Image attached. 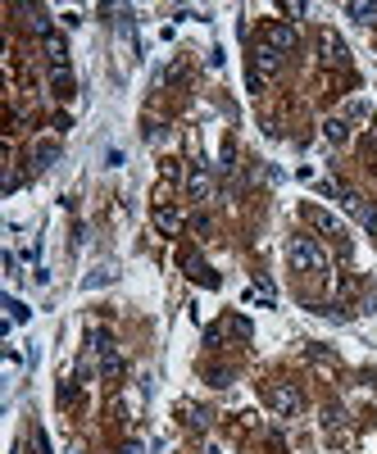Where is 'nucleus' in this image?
Instances as JSON below:
<instances>
[{
	"label": "nucleus",
	"mask_w": 377,
	"mask_h": 454,
	"mask_svg": "<svg viewBox=\"0 0 377 454\" xmlns=\"http://www.w3.org/2000/svg\"><path fill=\"white\" fill-rule=\"evenodd\" d=\"M68 454H82V450H68Z\"/></svg>",
	"instance_id": "obj_22"
},
{
	"label": "nucleus",
	"mask_w": 377,
	"mask_h": 454,
	"mask_svg": "<svg viewBox=\"0 0 377 454\" xmlns=\"http://www.w3.org/2000/svg\"><path fill=\"white\" fill-rule=\"evenodd\" d=\"M205 377H209V386H232V373L227 368H209Z\"/></svg>",
	"instance_id": "obj_17"
},
{
	"label": "nucleus",
	"mask_w": 377,
	"mask_h": 454,
	"mask_svg": "<svg viewBox=\"0 0 377 454\" xmlns=\"http://www.w3.org/2000/svg\"><path fill=\"white\" fill-rule=\"evenodd\" d=\"M287 259H291V268L296 273H327V255H323V246L313 237H291L287 241Z\"/></svg>",
	"instance_id": "obj_1"
},
{
	"label": "nucleus",
	"mask_w": 377,
	"mask_h": 454,
	"mask_svg": "<svg viewBox=\"0 0 377 454\" xmlns=\"http://www.w3.org/2000/svg\"><path fill=\"white\" fill-rule=\"evenodd\" d=\"M209 191H214V182H209V173L195 164L191 173H186V195H191V200H209Z\"/></svg>",
	"instance_id": "obj_9"
},
{
	"label": "nucleus",
	"mask_w": 377,
	"mask_h": 454,
	"mask_svg": "<svg viewBox=\"0 0 377 454\" xmlns=\"http://www.w3.org/2000/svg\"><path fill=\"white\" fill-rule=\"evenodd\" d=\"M41 46H46V59H50V68H68V46H64V37H59V32H46Z\"/></svg>",
	"instance_id": "obj_7"
},
{
	"label": "nucleus",
	"mask_w": 377,
	"mask_h": 454,
	"mask_svg": "<svg viewBox=\"0 0 377 454\" xmlns=\"http://www.w3.org/2000/svg\"><path fill=\"white\" fill-rule=\"evenodd\" d=\"M32 454H46V432H41V427L32 432Z\"/></svg>",
	"instance_id": "obj_20"
},
{
	"label": "nucleus",
	"mask_w": 377,
	"mask_h": 454,
	"mask_svg": "<svg viewBox=\"0 0 377 454\" xmlns=\"http://www.w3.org/2000/svg\"><path fill=\"white\" fill-rule=\"evenodd\" d=\"M182 268H186V277H191V282H200V286H209V291H218V286H223V277H218V273L200 259V250H182Z\"/></svg>",
	"instance_id": "obj_3"
},
{
	"label": "nucleus",
	"mask_w": 377,
	"mask_h": 454,
	"mask_svg": "<svg viewBox=\"0 0 377 454\" xmlns=\"http://www.w3.org/2000/svg\"><path fill=\"white\" fill-rule=\"evenodd\" d=\"M318 46H323V59H327V64H336V68L350 64V55H345V41H341L336 32H323V41H318Z\"/></svg>",
	"instance_id": "obj_8"
},
{
	"label": "nucleus",
	"mask_w": 377,
	"mask_h": 454,
	"mask_svg": "<svg viewBox=\"0 0 377 454\" xmlns=\"http://www.w3.org/2000/svg\"><path fill=\"white\" fill-rule=\"evenodd\" d=\"M323 137L327 141H345V137H350V123H345V119H327L323 123Z\"/></svg>",
	"instance_id": "obj_15"
},
{
	"label": "nucleus",
	"mask_w": 377,
	"mask_h": 454,
	"mask_svg": "<svg viewBox=\"0 0 377 454\" xmlns=\"http://www.w3.org/2000/svg\"><path fill=\"white\" fill-rule=\"evenodd\" d=\"M218 332H232L237 341H250V336H255V327H250V318L232 314V318H223V327H218Z\"/></svg>",
	"instance_id": "obj_11"
},
{
	"label": "nucleus",
	"mask_w": 377,
	"mask_h": 454,
	"mask_svg": "<svg viewBox=\"0 0 377 454\" xmlns=\"http://www.w3.org/2000/svg\"><path fill=\"white\" fill-rule=\"evenodd\" d=\"M50 87H55L59 100H68L73 96V73H68V68H50Z\"/></svg>",
	"instance_id": "obj_12"
},
{
	"label": "nucleus",
	"mask_w": 377,
	"mask_h": 454,
	"mask_svg": "<svg viewBox=\"0 0 377 454\" xmlns=\"http://www.w3.org/2000/svg\"><path fill=\"white\" fill-rule=\"evenodd\" d=\"M350 19H359V23H373V19H377V5H350Z\"/></svg>",
	"instance_id": "obj_16"
},
{
	"label": "nucleus",
	"mask_w": 377,
	"mask_h": 454,
	"mask_svg": "<svg viewBox=\"0 0 377 454\" xmlns=\"http://www.w3.org/2000/svg\"><path fill=\"white\" fill-rule=\"evenodd\" d=\"M304 214H309V223L318 227L323 237H332V241H336V250H341V255H350V241H345V227L336 223L332 214H323V209H304Z\"/></svg>",
	"instance_id": "obj_4"
},
{
	"label": "nucleus",
	"mask_w": 377,
	"mask_h": 454,
	"mask_svg": "<svg viewBox=\"0 0 377 454\" xmlns=\"http://www.w3.org/2000/svg\"><path fill=\"white\" fill-rule=\"evenodd\" d=\"M123 454H146V450H141V441H123Z\"/></svg>",
	"instance_id": "obj_21"
},
{
	"label": "nucleus",
	"mask_w": 377,
	"mask_h": 454,
	"mask_svg": "<svg viewBox=\"0 0 377 454\" xmlns=\"http://www.w3.org/2000/svg\"><path fill=\"white\" fill-rule=\"evenodd\" d=\"M155 227H160L164 237L182 232V209H177V205H168V200H160V205H155Z\"/></svg>",
	"instance_id": "obj_5"
},
{
	"label": "nucleus",
	"mask_w": 377,
	"mask_h": 454,
	"mask_svg": "<svg viewBox=\"0 0 377 454\" xmlns=\"http://www.w3.org/2000/svg\"><path fill=\"white\" fill-rule=\"evenodd\" d=\"M55 159H59V146H55V141H41L32 150V168H50Z\"/></svg>",
	"instance_id": "obj_13"
},
{
	"label": "nucleus",
	"mask_w": 377,
	"mask_h": 454,
	"mask_svg": "<svg viewBox=\"0 0 377 454\" xmlns=\"http://www.w3.org/2000/svg\"><path fill=\"white\" fill-rule=\"evenodd\" d=\"M10 318H14V323H28V309H23L19 300H10Z\"/></svg>",
	"instance_id": "obj_19"
},
{
	"label": "nucleus",
	"mask_w": 377,
	"mask_h": 454,
	"mask_svg": "<svg viewBox=\"0 0 377 454\" xmlns=\"http://www.w3.org/2000/svg\"><path fill=\"white\" fill-rule=\"evenodd\" d=\"M109 277H114V273H109V268H100V273H91V277H86V286H105Z\"/></svg>",
	"instance_id": "obj_18"
},
{
	"label": "nucleus",
	"mask_w": 377,
	"mask_h": 454,
	"mask_svg": "<svg viewBox=\"0 0 377 454\" xmlns=\"http://www.w3.org/2000/svg\"><path fill=\"white\" fill-rule=\"evenodd\" d=\"M177 413H182V418H186V422H191L195 432H200V427H209V413H205V409H200V404H182V409H177Z\"/></svg>",
	"instance_id": "obj_14"
},
{
	"label": "nucleus",
	"mask_w": 377,
	"mask_h": 454,
	"mask_svg": "<svg viewBox=\"0 0 377 454\" xmlns=\"http://www.w3.org/2000/svg\"><path fill=\"white\" fill-rule=\"evenodd\" d=\"M264 46H273V50H296V28L291 23H269V32H264Z\"/></svg>",
	"instance_id": "obj_6"
},
{
	"label": "nucleus",
	"mask_w": 377,
	"mask_h": 454,
	"mask_svg": "<svg viewBox=\"0 0 377 454\" xmlns=\"http://www.w3.org/2000/svg\"><path fill=\"white\" fill-rule=\"evenodd\" d=\"M264 400H269L273 413H300L304 409L300 386H291V382H269V386H264Z\"/></svg>",
	"instance_id": "obj_2"
},
{
	"label": "nucleus",
	"mask_w": 377,
	"mask_h": 454,
	"mask_svg": "<svg viewBox=\"0 0 377 454\" xmlns=\"http://www.w3.org/2000/svg\"><path fill=\"white\" fill-rule=\"evenodd\" d=\"M282 68V55L273 50V46H255V73H264V77H273Z\"/></svg>",
	"instance_id": "obj_10"
}]
</instances>
